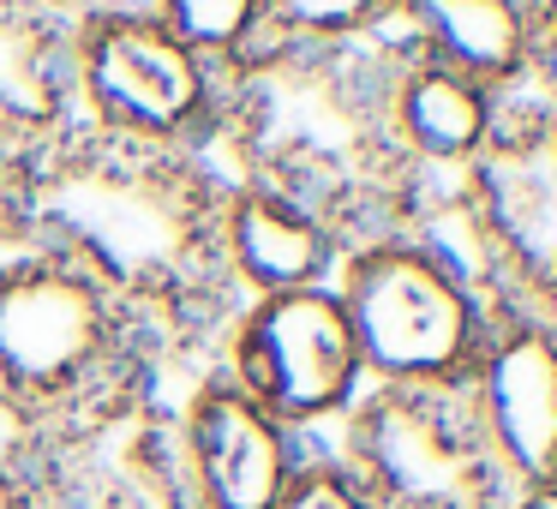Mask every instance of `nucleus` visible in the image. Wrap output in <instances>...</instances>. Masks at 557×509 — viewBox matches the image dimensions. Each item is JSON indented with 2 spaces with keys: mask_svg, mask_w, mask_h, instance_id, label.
Returning <instances> with one entry per match:
<instances>
[{
  "mask_svg": "<svg viewBox=\"0 0 557 509\" xmlns=\"http://www.w3.org/2000/svg\"><path fill=\"white\" fill-rule=\"evenodd\" d=\"M7 210L145 324L150 360L198 330H216L234 300L216 252L222 186L186 150L73 126L13 186Z\"/></svg>",
  "mask_w": 557,
  "mask_h": 509,
  "instance_id": "f257e3e1",
  "label": "nucleus"
},
{
  "mask_svg": "<svg viewBox=\"0 0 557 509\" xmlns=\"http://www.w3.org/2000/svg\"><path fill=\"white\" fill-rule=\"evenodd\" d=\"M389 66L396 49L348 42V49H300L228 73L222 126L246 186L276 193L336 234L342 258L401 234L413 198V169L389 133Z\"/></svg>",
  "mask_w": 557,
  "mask_h": 509,
  "instance_id": "f03ea898",
  "label": "nucleus"
},
{
  "mask_svg": "<svg viewBox=\"0 0 557 509\" xmlns=\"http://www.w3.org/2000/svg\"><path fill=\"white\" fill-rule=\"evenodd\" d=\"M145 324L0 204V413L42 425L150 384Z\"/></svg>",
  "mask_w": 557,
  "mask_h": 509,
  "instance_id": "7ed1b4c3",
  "label": "nucleus"
},
{
  "mask_svg": "<svg viewBox=\"0 0 557 509\" xmlns=\"http://www.w3.org/2000/svg\"><path fill=\"white\" fill-rule=\"evenodd\" d=\"M336 300L366 377L377 384H468L497 324L480 288L413 234L354 246L342 258Z\"/></svg>",
  "mask_w": 557,
  "mask_h": 509,
  "instance_id": "20e7f679",
  "label": "nucleus"
},
{
  "mask_svg": "<svg viewBox=\"0 0 557 509\" xmlns=\"http://www.w3.org/2000/svg\"><path fill=\"white\" fill-rule=\"evenodd\" d=\"M7 456L42 509H198L181 413L150 384L25 425Z\"/></svg>",
  "mask_w": 557,
  "mask_h": 509,
  "instance_id": "39448f33",
  "label": "nucleus"
},
{
  "mask_svg": "<svg viewBox=\"0 0 557 509\" xmlns=\"http://www.w3.org/2000/svg\"><path fill=\"white\" fill-rule=\"evenodd\" d=\"M348 473L377 509H504L468 384H377L348 408Z\"/></svg>",
  "mask_w": 557,
  "mask_h": 509,
  "instance_id": "423d86ee",
  "label": "nucleus"
},
{
  "mask_svg": "<svg viewBox=\"0 0 557 509\" xmlns=\"http://www.w3.org/2000/svg\"><path fill=\"white\" fill-rule=\"evenodd\" d=\"M73 90L85 109L78 126L198 157L222 126L228 73L181 49L145 7H85L73 30Z\"/></svg>",
  "mask_w": 557,
  "mask_h": 509,
  "instance_id": "0eeeda50",
  "label": "nucleus"
},
{
  "mask_svg": "<svg viewBox=\"0 0 557 509\" xmlns=\"http://www.w3.org/2000/svg\"><path fill=\"white\" fill-rule=\"evenodd\" d=\"M461 204L509 312L557 318V109L545 97H497V133L461 174Z\"/></svg>",
  "mask_w": 557,
  "mask_h": 509,
  "instance_id": "6e6552de",
  "label": "nucleus"
},
{
  "mask_svg": "<svg viewBox=\"0 0 557 509\" xmlns=\"http://www.w3.org/2000/svg\"><path fill=\"white\" fill-rule=\"evenodd\" d=\"M228 384H240L258 408H270L288 432L324 425L366 396V365L354 348L348 312L336 288H300L246 300L228 324Z\"/></svg>",
  "mask_w": 557,
  "mask_h": 509,
  "instance_id": "1a4fd4ad",
  "label": "nucleus"
},
{
  "mask_svg": "<svg viewBox=\"0 0 557 509\" xmlns=\"http://www.w3.org/2000/svg\"><path fill=\"white\" fill-rule=\"evenodd\" d=\"M468 401L509 492L557 485V318H497L468 372Z\"/></svg>",
  "mask_w": 557,
  "mask_h": 509,
  "instance_id": "9d476101",
  "label": "nucleus"
},
{
  "mask_svg": "<svg viewBox=\"0 0 557 509\" xmlns=\"http://www.w3.org/2000/svg\"><path fill=\"white\" fill-rule=\"evenodd\" d=\"M78 13L49 0H0V204L78 126Z\"/></svg>",
  "mask_w": 557,
  "mask_h": 509,
  "instance_id": "9b49d317",
  "label": "nucleus"
},
{
  "mask_svg": "<svg viewBox=\"0 0 557 509\" xmlns=\"http://www.w3.org/2000/svg\"><path fill=\"white\" fill-rule=\"evenodd\" d=\"M181 437L198 509H276L306 461L300 437L222 372L193 389L181 413Z\"/></svg>",
  "mask_w": 557,
  "mask_h": 509,
  "instance_id": "f8f14e48",
  "label": "nucleus"
},
{
  "mask_svg": "<svg viewBox=\"0 0 557 509\" xmlns=\"http://www.w3.org/2000/svg\"><path fill=\"white\" fill-rule=\"evenodd\" d=\"M216 252H222V270H228L234 294L270 300V294L330 288V270H336L342 246L300 204L240 181V186H222Z\"/></svg>",
  "mask_w": 557,
  "mask_h": 509,
  "instance_id": "ddd939ff",
  "label": "nucleus"
},
{
  "mask_svg": "<svg viewBox=\"0 0 557 509\" xmlns=\"http://www.w3.org/2000/svg\"><path fill=\"white\" fill-rule=\"evenodd\" d=\"M389 133L413 174H468V162L497 133V97L473 78L413 54L408 42L389 66Z\"/></svg>",
  "mask_w": 557,
  "mask_h": 509,
  "instance_id": "4468645a",
  "label": "nucleus"
},
{
  "mask_svg": "<svg viewBox=\"0 0 557 509\" xmlns=\"http://www.w3.org/2000/svg\"><path fill=\"white\" fill-rule=\"evenodd\" d=\"M401 42L509 97L533 78V0H401Z\"/></svg>",
  "mask_w": 557,
  "mask_h": 509,
  "instance_id": "2eb2a0df",
  "label": "nucleus"
},
{
  "mask_svg": "<svg viewBox=\"0 0 557 509\" xmlns=\"http://www.w3.org/2000/svg\"><path fill=\"white\" fill-rule=\"evenodd\" d=\"M145 13L216 73H240L288 42L270 18V0H150Z\"/></svg>",
  "mask_w": 557,
  "mask_h": 509,
  "instance_id": "dca6fc26",
  "label": "nucleus"
},
{
  "mask_svg": "<svg viewBox=\"0 0 557 509\" xmlns=\"http://www.w3.org/2000/svg\"><path fill=\"white\" fill-rule=\"evenodd\" d=\"M270 18L300 49H348L384 37L401 18V0H270Z\"/></svg>",
  "mask_w": 557,
  "mask_h": 509,
  "instance_id": "f3484780",
  "label": "nucleus"
},
{
  "mask_svg": "<svg viewBox=\"0 0 557 509\" xmlns=\"http://www.w3.org/2000/svg\"><path fill=\"white\" fill-rule=\"evenodd\" d=\"M276 509H377V504L366 497V485L348 473V461H336V456H306Z\"/></svg>",
  "mask_w": 557,
  "mask_h": 509,
  "instance_id": "a211bd4d",
  "label": "nucleus"
},
{
  "mask_svg": "<svg viewBox=\"0 0 557 509\" xmlns=\"http://www.w3.org/2000/svg\"><path fill=\"white\" fill-rule=\"evenodd\" d=\"M540 97L557 109V0H533V78Z\"/></svg>",
  "mask_w": 557,
  "mask_h": 509,
  "instance_id": "6ab92c4d",
  "label": "nucleus"
},
{
  "mask_svg": "<svg viewBox=\"0 0 557 509\" xmlns=\"http://www.w3.org/2000/svg\"><path fill=\"white\" fill-rule=\"evenodd\" d=\"M7 449H13V444H0V509H42L37 497L25 492V480H18V468H13Z\"/></svg>",
  "mask_w": 557,
  "mask_h": 509,
  "instance_id": "aec40b11",
  "label": "nucleus"
},
{
  "mask_svg": "<svg viewBox=\"0 0 557 509\" xmlns=\"http://www.w3.org/2000/svg\"><path fill=\"white\" fill-rule=\"evenodd\" d=\"M504 509H557V485H528V492H509Z\"/></svg>",
  "mask_w": 557,
  "mask_h": 509,
  "instance_id": "412c9836",
  "label": "nucleus"
},
{
  "mask_svg": "<svg viewBox=\"0 0 557 509\" xmlns=\"http://www.w3.org/2000/svg\"><path fill=\"white\" fill-rule=\"evenodd\" d=\"M49 7H66V13H85V7H78V0H49Z\"/></svg>",
  "mask_w": 557,
  "mask_h": 509,
  "instance_id": "4be33fe9",
  "label": "nucleus"
}]
</instances>
